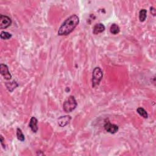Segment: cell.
Listing matches in <instances>:
<instances>
[{
  "mask_svg": "<svg viewBox=\"0 0 156 156\" xmlns=\"http://www.w3.org/2000/svg\"><path fill=\"white\" fill-rule=\"evenodd\" d=\"M79 18L76 15H72L69 18L65 20L62 24L58 31L59 35H67L72 33L79 24Z\"/></svg>",
  "mask_w": 156,
  "mask_h": 156,
  "instance_id": "obj_1",
  "label": "cell"
},
{
  "mask_svg": "<svg viewBox=\"0 0 156 156\" xmlns=\"http://www.w3.org/2000/svg\"><path fill=\"white\" fill-rule=\"evenodd\" d=\"M77 103L74 96H70L69 98L64 102L63 109L65 112L70 113L73 111L76 108Z\"/></svg>",
  "mask_w": 156,
  "mask_h": 156,
  "instance_id": "obj_2",
  "label": "cell"
},
{
  "mask_svg": "<svg viewBox=\"0 0 156 156\" xmlns=\"http://www.w3.org/2000/svg\"><path fill=\"white\" fill-rule=\"evenodd\" d=\"M103 77V72L100 67H96L92 73V86L95 87L100 84Z\"/></svg>",
  "mask_w": 156,
  "mask_h": 156,
  "instance_id": "obj_3",
  "label": "cell"
},
{
  "mask_svg": "<svg viewBox=\"0 0 156 156\" xmlns=\"http://www.w3.org/2000/svg\"><path fill=\"white\" fill-rule=\"evenodd\" d=\"M12 24V20L6 15H1L0 16V28L1 29H6Z\"/></svg>",
  "mask_w": 156,
  "mask_h": 156,
  "instance_id": "obj_4",
  "label": "cell"
},
{
  "mask_svg": "<svg viewBox=\"0 0 156 156\" xmlns=\"http://www.w3.org/2000/svg\"><path fill=\"white\" fill-rule=\"evenodd\" d=\"M0 72H1V75L4 77L5 79L9 80L12 78V75H10L8 67L6 65L3 64L0 65Z\"/></svg>",
  "mask_w": 156,
  "mask_h": 156,
  "instance_id": "obj_5",
  "label": "cell"
},
{
  "mask_svg": "<svg viewBox=\"0 0 156 156\" xmlns=\"http://www.w3.org/2000/svg\"><path fill=\"white\" fill-rule=\"evenodd\" d=\"M104 129L106 131L111 134H115L118 131V126L115 124L107 122L104 124Z\"/></svg>",
  "mask_w": 156,
  "mask_h": 156,
  "instance_id": "obj_6",
  "label": "cell"
},
{
  "mask_svg": "<svg viewBox=\"0 0 156 156\" xmlns=\"http://www.w3.org/2000/svg\"><path fill=\"white\" fill-rule=\"evenodd\" d=\"M71 120V117L69 115L60 117L58 119V124L60 127H65L68 124Z\"/></svg>",
  "mask_w": 156,
  "mask_h": 156,
  "instance_id": "obj_7",
  "label": "cell"
},
{
  "mask_svg": "<svg viewBox=\"0 0 156 156\" xmlns=\"http://www.w3.org/2000/svg\"><path fill=\"white\" fill-rule=\"evenodd\" d=\"M37 123L38 121L36 118L35 117H32L31 118V120L29 124V126L31 128V129L32 130V131L33 132H37L38 131V127H37Z\"/></svg>",
  "mask_w": 156,
  "mask_h": 156,
  "instance_id": "obj_8",
  "label": "cell"
},
{
  "mask_svg": "<svg viewBox=\"0 0 156 156\" xmlns=\"http://www.w3.org/2000/svg\"><path fill=\"white\" fill-rule=\"evenodd\" d=\"M104 30H105L104 25L102 23H98V24H96L94 26V28H93V33L94 34L97 35L100 33H102V32L104 31Z\"/></svg>",
  "mask_w": 156,
  "mask_h": 156,
  "instance_id": "obj_9",
  "label": "cell"
},
{
  "mask_svg": "<svg viewBox=\"0 0 156 156\" xmlns=\"http://www.w3.org/2000/svg\"><path fill=\"white\" fill-rule=\"evenodd\" d=\"M147 17V10L144 9H142L139 12V19L141 22H143Z\"/></svg>",
  "mask_w": 156,
  "mask_h": 156,
  "instance_id": "obj_10",
  "label": "cell"
},
{
  "mask_svg": "<svg viewBox=\"0 0 156 156\" xmlns=\"http://www.w3.org/2000/svg\"><path fill=\"white\" fill-rule=\"evenodd\" d=\"M110 31L112 34L116 35L118 34L120 31V29H119V26L116 24H112L110 28Z\"/></svg>",
  "mask_w": 156,
  "mask_h": 156,
  "instance_id": "obj_11",
  "label": "cell"
},
{
  "mask_svg": "<svg viewBox=\"0 0 156 156\" xmlns=\"http://www.w3.org/2000/svg\"><path fill=\"white\" fill-rule=\"evenodd\" d=\"M137 111L138 113L139 114V115L140 116H142L144 118H148V113L147 112V111H145L143 108H142V107H138L137 109Z\"/></svg>",
  "mask_w": 156,
  "mask_h": 156,
  "instance_id": "obj_12",
  "label": "cell"
},
{
  "mask_svg": "<svg viewBox=\"0 0 156 156\" xmlns=\"http://www.w3.org/2000/svg\"><path fill=\"white\" fill-rule=\"evenodd\" d=\"M6 87L7 88V89L10 91V92H12L15 88L18 87V84L16 82L13 81L12 82L10 83H7L6 84Z\"/></svg>",
  "mask_w": 156,
  "mask_h": 156,
  "instance_id": "obj_13",
  "label": "cell"
},
{
  "mask_svg": "<svg viewBox=\"0 0 156 156\" xmlns=\"http://www.w3.org/2000/svg\"><path fill=\"white\" fill-rule=\"evenodd\" d=\"M17 137L20 141L21 142L24 141V136L23 135L22 130H21L20 128H18L17 130Z\"/></svg>",
  "mask_w": 156,
  "mask_h": 156,
  "instance_id": "obj_14",
  "label": "cell"
},
{
  "mask_svg": "<svg viewBox=\"0 0 156 156\" xmlns=\"http://www.w3.org/2000/svg\"><path fill=\"white\" fill-rule=\"evenodd\" d=\"M0 37H1V39L3 40H8L12 37V34L7 33V32L3 31V32L1 33Z\"/></svg>",
  "mask_w": 156,
  "mask_h": 156,
  "instance_id": "obj_15",
  "label": "cell"
},
{
  "mask_svg": "<svg viewBox=\"0 0 156 156\" xmlns=\"http://www.w3.org/2000/svg\"><path fill=\"white\" fill-rule=\"evenodd\" d=\"M150 9H151V12L152 13V14L153 15H155V9L153 8V7H151Z\"/></svg>",
  "mask_w": 156,
  "mask_h": 156,
  "instance_id": "obj_16",
  "label": "cell"
},
{
  "mask_svg": "<svg viewBox=\"0 0 156 156\" xmlns=\"http://www.w3.org/2000/svg\"><path fill=\"white\" fill-rule=\"evenodd\" d=\"M1 145L3 146V147L4 148L5 145L4 144V138L3 137V136H1Z\"/></svg>",
  "mask_w": 156,
  "mask_h": 156,
  "instance_id": "obj_17",
  "label": "cell"
}]
</instances>
